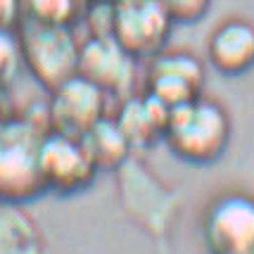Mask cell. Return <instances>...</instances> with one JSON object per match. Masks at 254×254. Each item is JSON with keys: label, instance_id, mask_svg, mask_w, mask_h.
Here are the masks:
<instances>
[{"label": "cell", "instance_id": "17", "mask_svg": "<svg viewBox=\"0 0 254 254\" xmlns=\"http://www.w3.org/2000/svg\"><path fill=\"white\" fill-rule=\"evenodd\" d=\"M24 19L22 0H0V29L14 31Z\"/></svg>", "mask_w": 254, "mask_h": 254}, {"label": "cell", "instance_id": "12", "mask_svg": "<svg viewBox=\"0 0 254 254\" xmlns=\"http://www.w3.org/2000/svg\"><path fill=\"white\" fill-rule=\"evenodd\" d=\"M0 254H45L43 233L24 204L0 202Z\"/></svg>", "mask_w": 254, "mask_h": 254}, {"label": "cell", "instance_id": "4", "mask_svg": "<svg viewBox=\"0 0 254 254\" xmlns=\"http://www.w3.org/2000/svg\"><path fill=\"white\" fill-rule=\"evenodd\" d=\"M174 26L159 0H117L112 5L110 36L138 62L162 53Z\"/></svg>", "mask_w": 254, "mask_h": 254}, {"label": "cell", "instance_id": "18", "mask_svg": "<svg viewBox=\"0 0 254 254\" xmlns=\"http://www.w3.org/2000/svg\"><path fill=\"white\" fill-rule=\"evenodd\" d=\"M88 2H95V5H114L117 0H88Z\"/></svg>", "mask_w": 254, "mask_h": 254}, {"label": "cell", "instance_id": "19", "mask_svg": "<svg viewBox=\"0 0 254 254\" xmlns=\"http://www.w3.org/2000/svg\"><path fill=\"white\" fill-rule=\"evenodd\" d=\"M0 117H5V114H2V112H0Z\"/></svg>", "mask_w": 254, "mask_h": 254}, {"label": "cell", "instance_id": "8", "mask_svg": "<svg viewBox=\"0 0 254 254\" xmlns=\"http://www.w3.org/2000/svg\"><path fill=\"white\" fill-rule=\"evenodd\" d=\"M78 76L95 83L107 98L124 100L135 93L138 60L128 55L112 36H88L81 41Z\"/></svg>", "mask_w": 254, "mask_h": 254}, {"label": "cell", "instance_id": "6", "mask_svg": "<svg viewBox=\"0 0 254 254\" xmlns=\"http://www.w3.org/2000/svg\"><path fill=\"white\" fill-rule=\"evenodd\" d=\"M98 166L90 159L81 138L48 131L41 143V176L45 192L71 197L88 190L98 178Z\"/></svg>", "mask_w": 254, "mask_h": 254}, {"label": "cell", "instance_id": "3", "mask_svg": "<svg viewBox=\"0 0 254 254\" xmlns=\"http://www.w3.org/2000/svg\"><path fill=\"white\" fill-rule=\"evenodd\" d=\"M22 53V66L48 93L78 74L81 41L76 29L22 19L14 29Z\"/></svg>", "mask_w": 254, "mask_h": 254}, {"label": "cell", "instance_id": "13", "mask_svg": "<svg viewBox=\"0 0 254 254\" xmlns=\"http://www.w3.org/2000/svg\"><path fill=\"white\" fill-rule=\"evenodd\" d=\"M81 140L88 150L90 159L95 162L98 171H114L128 159L131 155V143L126 138V133L122 131V126L117 124V119L107 114L102 117L88 133L81 135Z\"/></svg>", "mask_w": 254, "mask_h": 254}, {"label": "cell", "instance_id": "11", "mask_svg": "<svg viewBox=\"0 0 254 254\" xmlns=\"http://www.w3.org/2000/svg\"><path fill=\"white\" fill-rule=\"evenodd\" d=\"M112 117L126 133L133 150L152 147V145L162 143V138H164L169 107H164L159 100L140 90V93H131L128 98L119 100V110Z\"/></svg>", "mask_w": 254, "mask_h": 254}, {"label": "cell", "instance_id": "16", "mask_svg": "<svg viewBox=\"0 0 254 254\" xmlns=\"http://www.w3.org/2000/svg\"><path fill=\"white\" fill-rule=\"evenodd\" d=\"M174 24H197L207 17L211 0H159Z\"/></svg>", "mask_w": 254, "mask_h": 254}, {"label": "cell", "instance_id": "2", "mask_svg": "<svg viewBox=\"0 0 254 254\" xmlns=\"http://www.w3.org/2000/svg\"><path fill=\"white\" fill-rule=\"evenodd\" d=\"M48 122L33 114L0 117V202L29 204L45 195L41 143Z\"/></svg>", "mask_w": 254, "mask_h": 254}, {"label": "cell", "instance_id": "7", "mask_svg": "<svg viewBox=\"0 0 254 254\" xmlns=\"http://www.w3.org/2000/svg\"><path fill=\"white\" fill-rule=\"evenodd\" d=\"M107 102L110 98L95 83L76 74L50 90V98L45 102L48 131L81 138L102 117H107Z\"/></svg>", "mask_w": 254, "mask_h": 254}, {"label": "cell", "instance_id": "10", "mask_svg": "<svg viewBox=\"0 0 254 254\" xmlns=\"http://www.w3.org/2000/svg\"><path fill=\"white\" fill-rule=\"evenodd\" d=\"M207 60L221 76L238 78L254 69V22L245 17L223 19L207 38Z\"/></svg>", "mask_w": 254, "mask_h": 254}, {"label": "cell", "instance_id": "14", "mask_svg": "<svg viewBox=\"0 0 254 254\" xmlns=\"http://www.w3.org/2000/svg\"><path fill=\"white\" fill-rule=\"evenodd\" d=\"M88 0H22L24 19L76 29L83 22Z\"/></svg>", "mask_w": 254, "mask_h": 254}, {"label": "cell", "instance_id": "9", "mask_svg": "<svg viewBox=\"0 0 254 254\" xmlns=\"http://www.w3.org/2000/svg\"><path fill=\"white\" fill-rule=\"evenodd\" d=\"M211 254H254V197L226 192L211 202L202 221Z\"/></svg>", "mask_w": 254, "mask_h": 254}, {"label": "cell", "instance_id": "5", "mask_svg": "<svg viewBox=\"0 0 254 254\" xmlns=\"http://www.w3.org/2000/svg\"><path fill=\"white\" fill-rule=\"evenodd\" d=\"M204 83L207 69L202 60L188 50L164 48L155 57L145 60L143 93L159 100L169 110L204 95Z\"/></svg>", "mask_w": 254, "mask_h": 254}, {"label": "cell", "instance_id": "15", "mask_svg": "<svg viewBox=\"0 0 254 254\" xmlns=\"http://www.w3.org/2000/svg\"><path fill=\"white\" fill-rule=\"evenodd\" d=\"M22 69V53L14 31L0 29V93L10 86Z\"/></svg>", "mask_w": 254, "mask_h": 254}, {"label": "cell", "instance_id": "1", "mask_svg": "<svg viewBox=\"0 0 254 254\" xmlns=\"http://www.w3.org/2000/svg\"><path fill=\"white\" fill-rule=\"evenodd\" d=\"M233 140V119L219 100L199 95L169 110L162 143L169 152L192 166L219 162Z\"/></svg>", "mask_w": 254, "mask_h": 254}]
</instances>
